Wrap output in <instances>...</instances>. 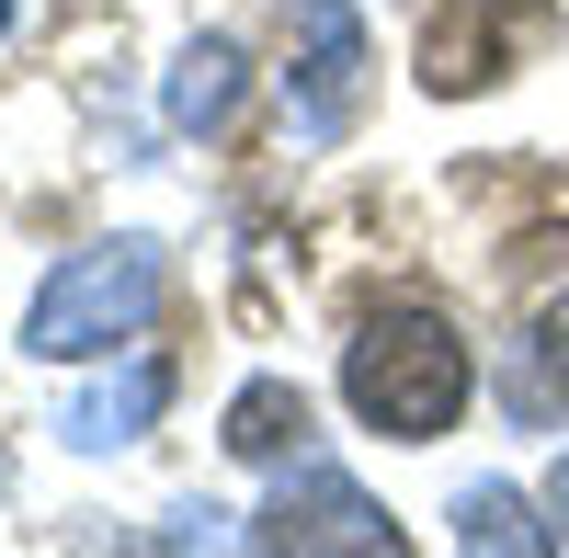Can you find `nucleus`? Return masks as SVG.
Instances as JSON below:
<instances>
[{
	"label": "nucleus",
	"mask_w": 569,
	"mask_h": 558,
	"mask_svg": "<svg viewBox=\"0 0 569 558\" xmlns=\"http://www.w3.org/2000/svg\"><path fill=\"white\" fill-rule=\"evenodd\" d=\"M467 388H479V365H467V342L445 331L433 308H376L365 331L342 342V399L365 410L376 434H399V445L456 434Z\"/></svg>",
	"instance_id": "f257e3e1"
},
{
	"label": "nucleus",
	"mask_w": 569,
	"mask_h": 558,
	"mask_svg": "<svg viewBox=\"0 0 569 558\" xmlns=\"http://www.w3.org/2000/svg\"><path fill=\"white\" fill-rule=\"evenodd\" d=\"M149 308H160V251L149 240H103V251H69L58 273H46V297L23 308V353H114L149 331Z\"/></svg>",
	"instance_id": "f03ea898"
},
{
	"label": "nucleus",
	"mask_w": 569,
	"mask_h": 558,
	"mask_svg": "<svg viewBox=\"0 0 569 558\" xmlns=\"http://www.w3.org/2000/svg\"><path fill=\"white\" fill-rule=\"evenodd\" d=\"M251 547H353V558H399V525L376 514V501H365L342 468H297V479L262 501Z\"/></svg>",
	"instance_id": "7ed1b4c3"
},
{
	"label": "nucleus",
	"mask_w": 569,
	"mask_h": 558,
	"mask_svg": "<svg viewBox=\"0 0 569 558\" xmlns=\"http://www.w3.org/2000/svg\"><path fill=\"white\" fill-rule=\"evenodd\" d=\"M353 103H365V23L342 0H297V126L342 137Z\"/></svg>",
	"instance_id": "20e7f679"
},
{
	"label": "nucleus",
	"mask_w": 569,
	"mask_h": 558,
	"mask_svg": "<svg viewBox=\"0 0 569 558\" xmlns=\"http://www.w3.org/2000/svg\"><path fill=\"white\" fill-rule=\"evenodd\" d=\"M547 34V0H501V12H445L421 34V91H467V80H501L512 46Z\"/></svg>",
	"instance_id": "39448f33"
},
{
	"label": "nucleus",
	"mask_w": 569,
	"mask_h": 558,
	"mask_svg": "<svg viewBox=\"0 0 569 558\" xmlns=\"http://www.w3.org/2000/svg\"><path fill=\"white\" fill-rule=\"evenodd\" d=\"M308 445V399L284 377H251L240 399H228V456H251V468H273V456Z\"/></svg>",
	"instance_id": "423d86ee"
},
{
	"label": "nucleus",
	"mask_w": 569,
	"mask_h": 558,
	"mask_svg": "<svg viewBox=\"0 0 569 558\" xmlns=\"http://www.w3.org/2000/svg\"><path fill=\"white\" fill-rule=\"evenodd\" d=\"M160 399H171V377H160V365H137L126 388H91V399H69L58 422H69V445H137V422H149Z\"/></svg>",
	"instance_id": "0eeeda50"
},
{
	"label": "nucleus",
	"mask_w": 569,
	"mask_h": 558,
	"mask_svg": "<svg viewBox=\"0 0 569 558\" xmlns=\"http://www.w3.org/2000/svg\"><path fill=\"white\" fill-rule=\"evenodd\" d=\"M228 103H240V58L206 34V46H182V69H171V126H228Z\"/></svg>",
	"instance_id": "6e6552de"
},
{
	"label": "nucleus",
	"mask_w": 569,
	"mask_h": 558,
	"mask_svg": "<svg viewBox=\"0 0 569 558\" xmlns=\"http://www.w3.org/2000/svg\"><path fill=\"white\" fill-rule=\"evenodd\" d=\"M456 536H467V547H512V558L558 547V525H525V501H512L501 479H490V490H456Z\"/></svg>",
	"instance_id": "1a4fd4ad"
},
{
	"label": "nucleus",
	"mask_w": 569,
	"mask_h": 558,
	"mask_svg": "<svg viewBox=\"0 0 569 558\" xmlns=\"http://www.w3.org/2000/svg\"><path fill=\"white\" fill-rule=\"evenodd\" d=\"M536 365H547V388H558V399H569V297H558V308H547V331H536Z\"/></svg>",
	"instance_id": "9d476101"
},
{
	"label": "nucleus",
	"mask_w": 569,
	"mask_h": 558,
	"mask_svg": "<svg viewBox=\"0 0 569 558\" xmlns=\"http://www.w3.org/2000/svg\"><path fill=\"white\" fill-rule=\"evenodd\" d=\"M547 514H558V547H569V456H558V479H547Z\"/></svg>",
	"instance_id": "9b49d317"
},
{
	"label": "nucleus",
	"mask_w": 569,
	"mask_h": 558,
	"mask_svg": "<svg viewBox=\"0 0 569 558\" xmlns=\"http://www.w3.org/2000/svg\"><path fill=\"white\" fill-rule=\"evenodd\" d=\"M0 34H12V0H0Z\"/></svg>",
	"instance_id": "f8f14e48"
}]
</instances>
